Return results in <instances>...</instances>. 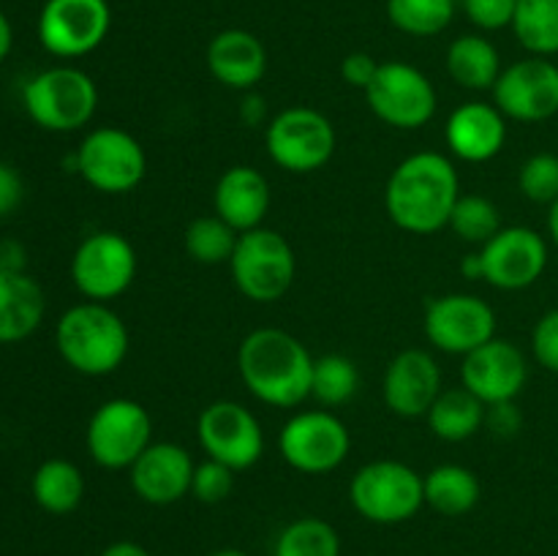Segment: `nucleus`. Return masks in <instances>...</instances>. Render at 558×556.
Here are the masks:
<instances>
[{
  "label": "nucleus",
  "mask_w": 558,
  "mask_h": 556,
  "mask_svg": "<svg viewBox=\"0 0 558 556\" xmlns=\"http://www.w3.org/2000/svg\"><path fill=\"white\" fill-rule=\"evenodd\" d=\"M461 196V178L450 156L420 150L403 158L387 178L385 207L398 229L412 234H434L450 223V213Z\"/></svg>",
  "instance_id": "nucleus-1"
},
{
  "label": "nucleus",
  "mask_w": 558,
  "mask_h": 556,
  "mask_svg": "<svg viewBox=\"0 0 558 556\" xmlns=\"http://www.w3.org/2000/svg\"><path fill=\"white\" fill-rule=\"evenodd\" d=\"M238 371L256 401L276 409H294L311 398L314 354L281 327H256L238 349Z\"/></svg>",
  "instance_id": "nucleus-2"
},
{
  "label": "nucleus",
  "mask_w": 558,
  "mask_h": 556,
  "mask_svg": "<svg viewBox=\"0 0 558 556\" xmlns=\"http://www.w3.org/2000/svg\"><path fill=\"white\" fill-rule=\"evenodd\" d=\"M54 347L76 374L107 376L129 358L131 336L118 311L107 303L85 300L63 311L54 325Z\"/></svg>",
  "instance_id": "nucleus-3"
},
{
  "label": "nucleus",
  "mask_w": 558,
  "mask_h": 556,
  "mask_svg": "<svg viewBox=\"0 0 558 556\" xmlns=\"http://www.w3.org/2000/svg\"><path fill=\"white\" fill-rule=\"evenodd\" d=\"M27 118L52 134L85 129L98 109V87L90 74L76 65H52L38 71L22 87Z\"/></svg>",
  "instance_id": "nucleus-4"
},
{
  "label": "nucleus",
  "mask_w": 558,
  "mask_h": 556,
  "mask_svg": "<svg viewBox=\"0 0 558 556\" xmlns=\"http://www.w3.org/2000/svg\"><path fill=\"white\" fill-rule=\"evenodd\" d=\"M349 499L365 521L381 527L403 523L417 516L420 507L425 505L423 474L409 463L390 461V458L363 463L352 474Z\"/></svg>",
  "instance_id": "nucleus-5"
},
{
  "label": "nucleus",
  "mask_w": 558,
  "mask_h": 556,
  "mask_svg": "<svg viewBox=\"0 0 558 556\" xmlns=\"http://www.w3.org/2000/svg\"><path fill=\"white\" fill-rule=\"evenodd\" d=\"M234 287L254 303H276L292 289L298 256L289 240L270 227L243 232L229 259Z\"/></svg>",
  "instance_id": "nucleus-6"
},
{
  "label": "nucleus",
  "mask_w": 558,
  "mask_h": 556,
  "mask_svg": "<svg viewBox=\"0 0 558 556\" xmlns=\"http://www.w3.org/2000/svg\"><path fill=\"white\" fill-rule=\"evenodd\" d=\"M76 172L98 194H129L145 180L147 153L142 142L118 125L87 131L76 147Z\"/></svg>",
  "instance_id": "nucleus-7"
},
{
  "label": "nucleus",
  "mask_w": 558,
  "mask_h": 556,
  "mask_svg": "<svg viewBox=\"0 0 558 556\" xmlns=\"http://www.w3.org/2000/svg\"><path fill=\"white\" fill-rule=\"evenodd\" d=\"M338 145L336 125L314 107H287L265 129L267 156L292 174H311L325 167Z\"/></svg>",
  "instance_id": "nucleus-8"
},
{
  "label": "nucleus",
  "mask_w": 558,
  "mask_h": 556,
  "mask_svg": "<svg viewBox=\"0 0 558 556\" xmlns=\"http://www.w3.org/2000/svg\"><path fill=\"white\" fill-rule=\"evenodd\" d=\"M85 445L101 469H129L153 445L150 412L134 398H109L87 420Z\"/></svg>",
  "instance_id": "nucleus-9"
},
{
  "label": "nucleus",
  "mask_w": 558,
  "mask_h": 556,
  "mask_svg": "<svg viewBox=\"0 0 558 556\" xmlns=\"http://www.w3.org/2000/svg\"><path fill=\"white\" fill-rule=\"evenodd\" d=\"M365 101L381 123L398 131L423 129L439 107L434 82L417 65L403 60L379 63L374 82L365 87Z\"/></svg>",
  "instance_id": "nucleus-10"
},
{
  "label": "nucleus",
  "mask_w": 558,
  "mask_h": 556,
  "mask_svg": "<svg viewBox=\"0 0 558 556\" xmlns=\"http://www.w3.org/2000/svg\"><path fill=\"white\" fill-rule=\"evenodd\" d=\"M136 249L114 229L93 232L71 256V281L85 300L109 303L120 298L136 278Z\"/></svg>",
  "instance_id": "nucleus-11"
},
{
  "label": "nucleus",
  "mask_w": 558,
  "mask_h": 556,
  "mask_svg": "<svg viewBox=\"0 0 558 556\" xmlns=\"http://www.w3.org/2000/svg\"><path fill=\"white\" fill-rule=\"evenodd\" d=\"M278 450L292 469L303 474H327L347 461L352 434L338 414L305 409L292 414L278 434Z\"/></svg>",
  "instance_id": "nucleus-12"
},
{
  "label": "nucleus",
  "mask_w": 558,
  "mask_h": 556,
  "mask_svg": "<svg viewBox=\"0 0 558 556\" xmlns=\"http://www.w3.org/2000/svg\"><path fill=\"white\" fill-rule=\"evenodd\" d=\"M109 27L107 0H47L38 14V41L54 58H85L107 41Z\"/></svg>",
  "instance_id": "nucleus-13"
},
{
  "label": "nucleus",
  "mask_w": 558,
  "mask_h": 556,
  "mask_svg": "<svg viewBox=\"0 0 558 556\" xmlns=\"http://www.w3.org/2000/svg\"><path fill=\"white\" fill-rule=\"evenodd\" d=\"M196 436L207 458L227 463L234 472L251 469L265 452V431L259 418L248 407L229 398L202 409L196 420Z\"/></svg>",
  "instance_id": "nucleus-14"
},
{
  "label": "nucleus",
  "mask_w": 558,
  "mask_h": 556,
  "mask_svg": "<svg viewBox=\"0 0 558 556\" xmlns=\"http://www.w3.org/2000/svg\"><path fill=\"white\" fill-rule=\"evenodd\" d=\"M423 330L434 349L466 358L469 352L496 338V311L480 294H439L425 305Z\"/></svg>",
  "instance_id": "nucleus-15"
},
{
  "label": "nucleus",
  "mask_w": 558,
  "mask_h": 556,
  "mask_svg": "<svg viewBox=\"0 0 558 556\" xmlns=\"http://www.w3.org/2000/svg\"><path fill=\"white\" fill-rule=\"evenodd\" d=\"M483 281L501 292L529 289L548 267V240L532 227H501L485 245H480Z\"/></svg>",
  "instance_id": "nucleus-16"
},
{
  "label": "nucleus",
  "mask_w": 558,
  "mask_h": 556,
  "mask_svg": "<svg viewBox=\"0 0 558 556\" xmlns=\"http://www.w3.org/2000/svg\"><path fill=\"white\" fill-rule=\"evenodd\" d=\"M490 93L507 120L543 123L558 114V65L550 58L529 55L501 69Z\"/></svg>",
  "instance_id": "nucleus-17"
},
{
  "label": "nucleus",
  "mask_w": 558,
  "mask_h": 556,
  "mask_svg": "<svg viewBox=\"0 0 558 556\" xmlns=\"http://www.w3.org/2000/svg\"><path fill=\"white\" fill-rule=\"evenodd\" d=\"M529 379V360L521 347L507 338H490L463 358L461 385L485 407L515 401Z\"/></svg>",
  "instance_id": "nucleus-18"
},
{
  "label": "nucleus",
  "mask_w": 558,
  "mask_h": 556,
  "mask_svg": "<svg viewBox=\"0 0 558 556\" xmlns=\"http://www.w3.org/2000/svg\"><path fill=\"white\" fill-rule=\"evenodd\" d=\"M441 368L425 349H403L387 363L381 376V398L396 418H425L439 398Z\"/></svg>",
  "instance_id": "nucleus-19"
},
{
  "label": "nucleus",
  "mask_w": 558,
  "mask_h": 556,
  "mask_svg": "<svg viewBox=\"0 0 558 556\" xmlns=\"http://www.w3.org/2000/svg\"><path fill=\"white\" fill-rule=\"evenodd\" d=\"M194 458L178 442H153L129 467L131 488L145 505L167 507L191 494Z\"/></svg>",
  "instance_id": "nucleus-20"
},
{
  "label": "nucleus",
  "mask_w": 558,
  "mask_h": 556,
  "mask_svg": "<svg viewBox=\"0 0 558 556\" xmlns=\"http://www.w3.org/2000/svg\"><path fill=\"white\" fill-rule=\"evenodd\" d=\"M507 118L496 104L466 101L445 123V145L450 156L466 164H485L505 150Z\"/></svg>",
  "instance_id": "nucleus-21"
},
{
  "label": "nucleus",
  "mask_w": 558,
  "mask_h": 556,
  "mask_svg": "<svg viewBox=\"0 0 558 556\" xmlns=\"http://www.w3.org/2000/svg\"><path fill=\"white\" fill-rule=\"evenodd\" d=\"M213 80L229 90H254L267 71V49L259 36L243 27H227L216 33L205 52Z\"/></svg>",
  "instance_id": "nucleus-22"
},
{
  "label": "nucleus",
  "mask_w": 558,
  "mask_h": 556,
  "mask_svg": "<svg viewBox=\"0 0 558 556\" xmlns=\"http://www.w3.org/2000/svg\"><path fill=\"white\" fill-rule=\"evenodd\" d=\"M270 183L265 174L251 164L229 167L213 189V207L216 216L240 234L251 232L256 227H265V218L270 213Z\"/></svg>",
  "instance_id": "nucleus-23"
},
{
  "label": "nucleus",
  "mask_w": 558,
  "mask_h": 556,
  "mask_svg": "<svg viewBox=\"0 0 558 556\" xmlns=\"http://www.w3.org/2000/svg\"><path fill=\"white\" fill-rule=\"evenodd\" d=\"M47 298L27 270H0V343H20L41 327Z\"/></svg>",
  "instance_id": "nucleus-24"
},
{
  "label": "nucleus",
  "mask_w": 558,
  "mask_h": 556,
  "mask_svg": "<svg viewBox=\"0 0 558 556\" xmlns=\"http://www.w3.org/2000/svg\"><path fill=\"white\" fill-rule=\"evenodd\" d=\"M447 74L466 90H494L501 74V55L490 38L480 33H463L447 47Z\"/></svg>",
  "instance_id": "nucleus-25"
},
{
  "label": "nucleus",
  "mask_w": 558,
  "mask_h": 556,
  "mask_svg": "<svg viewBox=\"0 0 558 556\" xmlns=\"http://www.w3.org/2000/svg\"><path fill=\"white\" fill-rule=\"evenodd\" d=\"M31 494L44 512L69 516L85 499V474L69 458H47L33 472Z\"/></svg>",
  "instance_id": "nucleus-26"
},
{
  "label": "nucleus",
  "mask_w": 558,
  "mask_h": 556,
  "mask_svg": "<svg viewBox=\"0 0 558 556\" xmlns=\"http://www.w3.org/2000/svg\"><path fill=\"white\" fill-rule=\"evenodd\" d=\"M423 494L425 505L434 507L441 516H466L477 507L480 494V480L477 474L469 467H461V463H441V467H434L423 478Z\"/></svg>",
  "instance_id": "nucleus-27"
},
{
  "label": "nucleus",
  "mask_w": 558,
  "mask_h": 556,
  "mask_svg": "<svg viewBox=\"0 0 558 556\" xmlns=\"http://www.w3.org/2000/svg\"><path fill=\"white\" fill-rule=\"evenodd\" d=\"M434 436L445 442H466L485 425V403L466 387L441 390L425 414Z\"/></svg>",
  "instance_id": "nucleus-28"
},
{
  "label": "nucleus",
  "mask_w": 558,
  "mask_h": 556,
  "mask_svg": "<svg viewBox=\"0 0 558 556\" xmlns=\"http://www.w3.org/2000/svg\"><path fill=\"white\" fill-rule=\"evenodd\" d=\"M512 33L529 55H558V0H518Z\"/></svg>",
  "instance_id": "nucleus-29"
},
{
  "label": "nucleus",
  "mask_w": 558,
  "mask_h": 556,
  "mask_svg": "<svg viewBox=\"0 0 558 556\" xmlns=\"http://www.w3.org/2000/svg\"><path fill=\"white\" fill-rule=\"evenodd\" d=\"M240 232L229 227L221 216H199L185 227L183 249L199 265H229L238 249Z\"/></svg>",
  "instance_id": "nucleus-30"
},
{
  "label": "nucleus",
  "mask_w": 558,
  "mask_h": 556,
  "mask_svg": "<svg viewBox=\"0 0 558 556\" xmlns=\"http://www.w3.org/2000/svg\"><path fill=\"white\" fill-rule=\"evenodd\" d=\"M272 556H341V537L332 523L305 516L281 529Z\"/></svg>",
  "instance_id": "nucleus-31"
},
{
  "label": "nucleus",
  "mask_w": 558,
  "mask_h": 556,
  "mask_svg": "<svg viewBox=\"0 0 558 556\" xmlns=\"http://www.w3.org/2000/svg\"><path fill=\"white\" fill-rule=\"evenodd\" d=\"M360 390V371L347 354H322L314 358L311 374V398L322 407H343Z\"/></svg>",
  "instance_id": "nucleus-32"
},
{
  "label": "nucleus",
  "mask_w": 558,
  "mask_h": 556,
  "mask_svg": "<svg viewBox=\"0 0 558 556\" xmlns=\"http://www.w3.org/2000/svg\"><path fill=\"white\" fill-rule=\"evenodd\" d=\"M456 3L458 0H387V16L407 36L430 38L450 27Z\"/></svg>",
  "instance_id": "nucleus-33"
},
{
  "label": "nucleus",
  "mask_w": 558,
  "mask_h": 556,
  "mask_svg": "<svg viewBox=\"0 0 558 556\" xmlns=\"http://www.w3.org/2000/svg\"><path fill=\"white\" fill-rule=\"evenodd\" d=\"M447 227L458 234L461 240L472 245H485L505 223H501V213L488 196L480 194H461L456 207L450 213V223Z\"/></svg>",
  "instance_id": "nucleus-34"
},
{
  "label": "nucleus",
  "mask_w": 558,
  "mask_h": 556,
  "mask_svg": "<svg viewBox=\"0 0 558 556\" xmlns=\"http://www.w3.org/2000/svg\"><path fill=\"white\" fill-rule=\"evenodd\" d=\"M518 189L526 200L537 205H554L558 200V156L556 153H534L523 161L518 172Z\"/></svg>",
  "instance_id": "nucleus-35"
},
{
  "label": "nucleus",
  "mask_w": 558,
  "mask_h": 556,
  "mask_svg": "<svg viewBox=\"0 0 558 556\" xmlns=\"http://www.w3.org/2000/svg\"><path fill=\"white\" fill-rule=\"evenodd\" d=\"M234 472L232 467L221 461H213V458H205L202 463H196L194 480H191V496L202 505H221L232 496L234 491Z\"/></svg>",
  "instance_id": "nucleus-36"
},
{
  "label": "nucleus",
  "mask_w": 558,
  "mask_h": 556,
  "mask_svg": "<svg viewBox=\"0 0 558 556\" xmlns=\"http://www.w3.org/2000/svg\"><path fill=\"white\" fill-rule=\"evenodd\" d=\"M461 5L463 14H466V20L474 27H480L485 33H494L512 27L518 0H461Z\"/></svg>",
  "instance_id": "nucleus-37"
},
{
  "label": "nucleus",
  "mask_w": 558,
  "mask_h": 556,
  "mask_svg": "<svg viewBox=\"0 0 558 556\" xmlns=\"http://www.w3.org/2000/svg\"><path fill=\"white\" fill-rule=\"evenodd\" d=\"M532 354L545 371L558 374V309L545 311L534 325Z\"/></svg>",
  "instance_id": "nucleus-38"
},
{
  "label": "nucleus",
  "mask_w": 558,
  "mask_h": 556,
  "mask_svg": "<svg viewBox=\"0 0 558 556\" xmlns=\"http://www.w3.org/2000/svg\"><path fill=\"white\" fill-rule=\"evenodd\" d=\"M376 71H379V60L368 52H349L341 60V76L343 82H349L352 87H360L365 93V87L374 82Z\"/></svg>",
  "instance_id": "nucleus-39"
},
{
  "label": "nucleus",
  "mask_w": 558,
  "mask_h": 556,
  "mask_svg": "<svg viewBox=\"0 0 558 556\" xmlns=\"http://www.w3.org/2000/svg\"><path fill=\"white\" fill-rule=\"evenodd\" d=\"M485 425L494 431L496 436H515L521 431L523 418L518 412L515 401L494 403V407H485Z\"/></svg>",
  "instance_id": "nucleus-40"
},
{
  "label": "nucleus",
  "mask_w": 558,
  "mask_h": 556,
  "mask_svg": "<svg viewBox=\"0 0 558 556\" xmlns=\"http://www.w3.org/2000/svg\"><path fill=\"white\" fill-rule=\"evenodd\" d=\"M25 196V183L11 164L0 161V218L11 216Z\"/></svg>",
  "instance_id": "nucleus-41"
},
{
  "label": "nucleus",
  "mask_w": 558,
  "mask_h": 556,
  "mask_svg": "<svg viewBox=\"0 0 558 556\" xmlns=\"http://www.w3.org/2000/svg\"><path fill=\"white\" fill-rule=\"evenodd\" d=\"M0 270L22 273L25 270V249L16 240H3L0 243Z\"/></svg>",
  "instance_id": "nucleus-42"
},
{
  "label": "nucleus",
  "mask_w": 558,
  "mask_h": 556,
  "mask_svg": "<svg viewBox=\"0 0 558 556\" xmlns=\"http://www.w3.org/2000/svg\"><path fill=\"white\" fill-rule=\"evenodd\" d=\"M98 556H153V554L145 548V545L134 543V540H118V543H109Z\"/></svg>",
  "instance_id": "nucleus-43"
},
{
  "label": "nucleus",
  "mask_w": 558,
  "mask_h": 556,
  "mask_svg": "<svg viewBox=\"0 0 558 556\" xmlns=\"http://www.w3.org/2000/svg\"><path fill=\"white\" fill-rule=\"evenodd\" d=\"M240 118L245 120V125H259L262 118H265V98L251 93L243 107H240Z\"/></svg>",
  "instance_id": "nucleus-44"
},
{
  "label": "nucleus",
  "mask_w": 558,
  "mask_h": 556,
  "mask_svg": "<svg viewBox=\"0 0 558 556\" xmlns=\"http://www.w3.org/2000/svg\"><path fill=\"white\" fill-rule=\"evenodd\" d=\"M11 47H14V27H11L9 16L0 9V63L11 55Z\"/></svg>",
  "instance_id": "nucleus-45"
},
{
  "label": "nucleus",
  "mask_w": 558,
  "mask_h": 556,
  "mask_svg": "<svg viewBox=\"0 0 558 556\" xmlns=\"http://www.w3.org/2000/svg\"><path fill=\"white\" fill-rule=\"evenodd\" d=\"M461 273H463V278H469V281H483V265H480L477 251H474V254L463 256Z\"/></svg>",
  "instance_id": "nucleus-46"
},
{
  "label": "nucleus",
  "mask_w": 558,
  "mask_h": 556,
  "mask_svg": "<svg viewBox=\"0 0 558 556\" xmlns=\"http://www.w3.org/2000/svg\"><path fill=\"white\" fill-rule=\"evenodd\" d=\"M548 234L550 240H554V245L558 249V200L550 205L548 210Z\"/></svg>",
  "instance_id": "nucleus-47"
},
{
  "label": "nucleus",
  "mask_w": 558,
  "mask_h": 556,
  "mask_svg": "<svg viewBox=\"0 0 558 556\" xmlns=\"http://www.w3.org/2000/svg\"><path fill=\"white\" fill-rule=\"evenodd\" d=\"M210 556H248V554H245V551H240V548H221V551H216V554H210Z\"/></svg>",
  "instance_id": "nucleus-48"
}]
</instances>
